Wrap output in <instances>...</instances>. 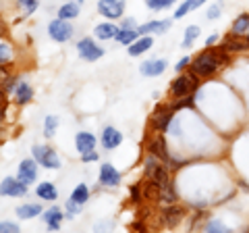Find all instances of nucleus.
<instances>
[{"instance_id":"1","label":"nucleus","mask_w":249,"mask_h":233,"mask_svg":"<svg viewBox=\"0 0 249 233\" xmlns=\"http://www.w3.org/2000/svg\"><path fill=\"white\" fill-rule=\"evenodd\" d=\"M231 63V54L227 52L220 46V48H214V46H210V48L201 50L197 57L191 58V65L189 69L197 77H212L214 73H218L224 65Z\"/></svg>"},{"instance_id":"2","label":"nucleus","mask_w":249,"mask_h":233,"mask_svg":"<svg viewBox=\"0 0 249 233\" xmlns=\"http://www.w3.org/2000/svg\"><path fill=\"white\" fill-rule=\"evenodd\" d=\"M143 175H145V181L154 183L160 190L170 179V169L164 160H160L154 154H147V158L143 160Z\"/></svg>"},{"instance_id":"3","label":"nucleus","mask_w":249,"mask_h":233,"mask_svg":"<svg viewBox=\"0 0 249 233\" xmlns=\"http://www.w3.org/2000/svg\"><path fill=\"white\" fill-rule=\"evenodd\" d=\"M199 88V77L189 71V73H178L173 81H170V96L173 98H183L189 94H196Z\"/></svg>"},{"instance_id":"4","label":"nucleus","mask_w":249,"mask_h":233,"mask_svg":"<svg viewBox=\"0 0 249 233\" xmlns=\"http://www.w3.org/2000/svg\"><path fill=\"white\" fill-rule=\"evenodd\" d=\"M175 115H177V111H175L173 104H160L150 116L152 131H162V134H164V131L168 129V125H170V121L175 119Z\"/></svg>"},{"instance_id":"5","label":"nucleus","mask_w":249,"mask_h":233,"mask_svg":"<svg viewBox=\"0 0 249 233\" xmlns=\"http://www.w3.org/2000/svg\"><path fill=\"white\" fill-rule=\"evenodd\" d=\"M31 152H34V158L40 162L42 167H46V169H58V167H60L58 154L54 152L50 146H40V144H36Z\"/></svg>"},{"instance_id":"6","label":"nucleus","mask_w":249,"mask_h":233,"mask_svg":"<svg viewBox=\"0 0 249 233\" xmlns=\"http://www.w3.org/2000/svg\"><path fill=\"white\" fill-rule=\"evenodd\" d=\"M127 0H98V13L106 19H121L124 15Z\"/></svg>"},{"instance_id":"7","label":"nucleus","mask_w":249,"mask_h":233,"mask_svg":"<svg viewBox=\"0 0 249 233\" xmlns=\"http://www.w3.org/2000/svg\"><path fill=\"white\" fill-rule=\"evenodd\" d=\"M48 34H50V38L54 42H67V40H71V36H73V25L67 19L58 17V19L50 21Z\"/></svg>"},{"instance_id":"8","label":"nucleus","mask_w":249,"mask_h":233,"mask_svg":"<svg viewBox=\"0 0 249 233\" xmlns=\"http://www.w3.org/2000/svg\"><path fill=\"white\" fill-rule=\"evenodd\" d=\"M147 152L154 154V156H158L160 160L168 162L170 160V152H168V146L164 142V136H162V131H154V136L150 137V142H147Z\"/></svg>"},{"instance_id":"9","label":"nucleus","mask_w":249,"mask_h":233,"mask_svg":"<svg viewBox=\"0 0 249 233\" xmlns=\"http://www.w3.org/2000/svg\"><path fill=\"white\" fill-rule=\"evenodd\" d=\"M77 50H79V57L83 60H98L104 57V48H100V46L91 40V38H83V40H79V44H77Z\"/></svg>"},{"instance_id":"10","label":"nucleus","mask_w":249,"mask_h":233,"mask_svg":"<svg viewBox=\"0 0 249 233\" xmlns=\"http://www.w3.org/2000/svg\"><path fill=\"white\" fill-rule=\"evenodd\" d=\"M220 46L229 54H237V52H247L249 50V40L245 36H232V34H227L220 40Z\"/></svg>"},{"instance_id":"11","label":"nucleus","mask_w":249,"mask_h":233,"mask_svg":"<svg viewBox=\"0 0 249 233\" xmlns=\"http://www.w3.org/2000/svg\"><path fill=\"white\" fill-rule=\"evenodd\" d=\"M27 194V183H23L19 177L13 179V177H6V179L0 183V196H25Z\"/></svg>"},{"instance_id":"12","label":"nucleus","mask_w":249,"mask_h":233,"mask_svg":"<svg viewBox=\"0 0 249 233\" xmlns=\"http://www.w3.org/2000/svg\"><path fill=\"white\" fill-rule=\"evenodd\" d=\"M183 219H185V208L178 206V204H168L164 211H162V223L170 229L177 227V225H181Z\"/></svg>"},{"instance_id":"13","label":"nucleus","mask_w":249,"mask_h":233,"mask_svg":"<svg viewBox=\"0 0 249 233\" xmlns=\"http://www.w3.org/2000/svg\"><path fill=\"white\" fill-rule=\"evenodd\" d=\"M170 25H173V21H170V19H154V21H147V23H143V25H139L137 32L143 34V36H147V34L162 36V34L168 32Z\"/></svg>"},{"instance_id":"14","label":"nucleus","mask_w":249,"mask_h":233,"mask_svg":"<svg viewBox=\"0 0 249 233\" xmlns=\"http://www.w3.org/2000/svg\"><path fill=\"white\" fill-rule=\"evenodd\" d=\"M166 67H168V63L164 58H150L139 67V73H142L143 77H158V75H162L166 71Z\"/></svg>"},{"instance_id":"15","label":"nucleus","mask_w":249,"mask_h":233,"mask_svg":"<svg viewBox=\"0 0 249 233\" xmlns=\"http://www.w3.org/2000/svg\"><path fill=\"white\" fill-rule=\"evenodd\" d=\"M19 179L23 181V183H34L36 181V177H37V160L36 158H25L19 165Z\"/></svg>"},{"instance_id":"16","label":"nucleus","mask_w":249,"mask_h":233,"mask_svg":"<svg viewBox=\"0 0 249 233\" xmlns=\"http://www.w3.org/2000/svg\"><path fill=\"white\" fill-rule=\"evenodd\" d=\"M100 183L102 185H110V188H116V185L121 183V173L116 171L110 162H106V165L100 167Z\"/></svg>"},{"instance_id":"17","label":"nucleus","mask_w":249,"mask_h":233,"mask_svg":"<svg viewBox=\"0 0 249 233\" xmlns=\"http://www.w3.org/2000/svg\"><path fill=\"white\" fill-rule=\"evenodd\" d=\"M158 200H160L164 206L177 204V202H178V192H177V185H175L173 179H168V181L158 190Z\"/></svg>"},{"instance_id":"18","label":"nucleus","mask_w":249,"mask_h":233,"mask_svg":"<svg viewBox=\"0 0 249 233\" xmlns=\"http://www.w3.org/2000/svg\"><path fill=\"white\" fill-rule=\"evenodd\" d=\"M123 144V134L116 127H104L102 131V146L106 150H114Z\"/></svg>"},{"instance_id":"19","label":"nucleus","mask_w":249,"mask_h":233,"mask_svg":"<svg viewBox=\"0 0 249 233\" xmlns=\"http://www.w3.org/2000/svg\"><path fill=\"white\" fill-rule=\"evenodd\" d=\"M75 146L79 154H85V152H91L96 148V136L89 134V131H79V134L75 136Z\"/></svg>"},{"instance_id":"20","label":"nucleus","mask_w":249,"mask_h":233,"mask_svg":"<svg viewBox=\"0 0 249 233\" xmlns=\"http://www.w3.org/2000/svg\"><path fill=\"white\" fill-rule=\"evenodd\" d=\"M62 211L58 206H52V208H48V211H44L42 213V221L48 225V229L50 231H56V229H60V223H62Z\"/></svg>"},{"instance_id":"21","label":"nucleus","mask_w":249,"mask_h":233,"mask_svg":"<svg viewBox=\"0 0 249 233\" xmlns=\"http://www.w3.org/2000/svg\"><path fill=\"white\" fill-rule=\"evenodd\" d=\"M152 46H154L152 36H142V38H137V40L129 46V54H131V57H142V54L150 50Z\"/></svg>"},{"instance_id":"22","label":"nucleus","mask_w":249,"mask_h":233,"mask_svg":"<svg viewBox=\"0 0 249 233\" xmlns=\"http://www.w3.org/2000/svg\"><path fill=\"white\" fill-rule=\"evenodd\" d=\"M206 2H208V0H183V2L177 6V11H175V19H183L185 15L197 11L199 6H204Z\"/></svg>"},{"instance_id":"23","label":"nucleus","mask_w":249,"mask_h":233,"mask_svg":"<svg viewBox=\"0 0 249 233\" xmlns=\"http://www.w3.org/2000/svg\"><path fill=\"white\" fill-rule=\"evenodd\" d=\"M116 34H119V27L108 21L100 23V25H96V29H93V36H96L98 40H114Z\"/></svg>"},{"instance_id":"24","label":"nucleus","mask_w":249,"mask_h":233,"mask_svg":"<svg viewBox=\"0 0 249 233\" xmlns=\"http://www.w3.org/2000/svg\"><path fill=\"white\" fill-rule=\"evenodd\" d=\"M249 32V13H241L239 17H235V21L231 23V32L232 36H247Z\"/></svg>"},{"instance_id":"25","label":"nucleus","mask_w":249,"mask_h":233,"mask_svg":"<svg viewBox=\"0 0 249 233\" xmlns=\"http://www.w3.org/2000/svg\"><path fill=\"white\" fill-rule=\"evenodd\" d=\"M81 4H83V0H73V2H67V4H62L60 9H58V17L60 19H75L77 15H79L81 11Z\"/></svg>"},{"instance_id":"26","label":"nucleus","mask_w":249,"mask_h":233,"mask_svg":"<svg viewBox=\"0 0 249 233\" xmlns=\"http://www.w3.org/2000/svg\"><path fill=\"white\" fill-rule=\"evenodd\" d=\"M31 98H34V90H31V85L25 83V81L17 83V88H15V100H17L19 104H27Z\"/></svg>"},{"instance_id":"27","label":"nucleus","mask_w":249,"mask_h":233,"mask_svg":"<svg viewBox=\"0 0 249 233\" xmlns=\"http://www.w3.org/2000/svg\"><path fill=\"white\" fill-rule=\"evenodd\" d=\"M36 194H37V198H42V200H50V202L58 198V190L54 188V183H50V181H42L40 185H37Z\"/></svg>"},{"instance_id":"28","label":"nucleus","mask_w":249,"mask_h":233,"mask_svg":"<svg viewBox=\"0 0 249 233\" xmlns=\"http://www.w3.org/2000/svg\"><path fill=\"white\" fill-rule=\"evenodd\" d=\"M139 38V32L133 27V29H127V27H123V29H119V34H116V38L114 40L116 42H121V44H124V46H131L135 40Z\"/></svg>"},{"instance_id":"29","label":"nucleus","mask_w":249,"mask_h":233,"mask_svg":"<svg viewBox=\"0 0 249 233\" xmlns=\"http://www.w3.org/2000/svg\"><path fill=\"white\" fill-rule=\"evenodd\" d=\"M199 34H201V29H199V25H189L185 29V36H183V42H181V46L183 48H191L193 46V42L199 38Z\"/></svg>"},{"instance_id":"30","label":"nucleus","mask_w":249,"mask_h":233,"mask_svg":"<svg viewBox=\"0 0 249 233\" xmlns=\"http://www.w3.org/2000/svg\"><path fill=\"white\" fill-rule=\"evenodd\" d=\"M40 213H42L40 204H23L17 208V216H21V219H34V216H37Z\"/></svg>"},{"instance_id":"31","label":"nucleus","mask_w":249,"mask_h":233,"mask_svg":"<svg viewBox=\"0 0 249 233\" xmlns=\"http://www.w3.org/2000/svg\"><path fill=\"white\" fill-rule=\"evenodd\" d=\"M71 200L73 202H77V204H85V202L89 200V190H88V185L85 183H81V185H77V188L73 190V194H71Z\"/></svg>"},{"instance_id":"32","label":"nucleus","mask_w":249,"mask_h":233,"mask_svg":"<svg viewBox=\"0 0 249 233\" xmlns=\"http://www.w3.org/2000/svg\"><path fill=\"white\" fill-rule=\"evenodd\" d=\"M178 0H145V6L150 11H166L170 6H175Z\"/></svg>"},{"instance_id":"33","label":"nucleus","mask_w":249,"mask_h":233,"mask_svg":"<svg viewBox=\"0 0 249 233\" xmlns=\"http://www.w3.org/2000/svg\"><path fill=\"white\" fill-rule=\"evenodd\" d=\"M204 229H206L208 233H227V231H231L227 225H224L222 221H218V219H210V221L204 225Z\"/></svg>"},{"instance_id":"34","label":"nucleus","mask_w":249,"mask_h":233,"mask_svg":"<svg viewBox=\"0 0 249 233\" xmlns=\"http://www.w3.org/2000/svg\"><path fill=\"white\" fill-rule=\"evenodd\" d=\"M56 127H58V116H54V115L46 116V121H44V136L52 137L54 131H56Z\"/></svg>"},{"instance_id":"35","label":"nucleus","mask_w":249,"mask_h":233,"mask_svg":"<svg viewBox=\"0 0 249 233\" xmlns=\"http://www.w3.org/2000/svg\"><path fill=\"white\" fill-rule=\"evenodd\" d=\"M173 106H175V111H181V108H193V106H196V96L189 94V96L177 98L173 102Z\"/></svg>"},{"instance_id":"36","label":"nucleus","mask_w":249,"mask_h":233,"mask_svg":"<svg viewBox=\"0 0 249 233\" xmlns=\"http://www.w3.org/2000/svg\"><path fill=\"white\" fill-rule=\"evenodd\" d=\"M222 2H214V4H210L208 6V11H206V19H210V21H214V19H218L220 17V13H222Z\"/></svg>"},{"instance_id":"37","label":"nucleus","mask_w":249,"mask_h":233,"mask_svg":"<svg viewBox=\"0 0 249 233\" xmlns=\"http://www.w3.org/2000/svg\"><path fill=\"white\" fill-rule=\"evenodd\" d=\"M17 4H19V9L25 13V17L37 9V0H17Z\"/></svg>"},{"instance_id":"38","label":"nucleus","mask_w":249,"mask_h":233,"mask_svg":"<svg viewBox=\"0 0 249 233\" xmlns=\"http://www.w3.org/2000/svg\"><path fill=\"white\" fill-rule=\"evenodd\" d=\"M11 58H13V48H11L9 44L0 42V65H6Z\"/></svg>"},{"instance_id":"39","label":"nucleus","mask_w":249,"mask_h":233,"mask_svg":"<svg viewBox=\"0 0 249 233\" xmlns=\"http://www.w3.org/2000/svg\"><path fill=\"white\" fill-rule=\"evenodd\" d=\"M166 134H170V136H181L183 131H181V119H178V116L175 115V119L170 121V125H168V129H166Z\"/></svg>"},{"instance_id":"40","label":"nucleus","mask_w":249,"mask_h":233,"mask_svg":"<svg viewBox=\"0 0 249 233\" xmlns=\"http://www.w3.org/2000/svg\"><path fill=\"white\" fill-rule=\"evenodd\" d=\"M143 198V192H142V183H135V185H131V200L135 202V204H139Z\"/></svg>"},{"instance_id":"41","label":"nucleus","mask_w":249,"mask_h":233,"mask_svg":"<svg viewBox=\"0 0 249 233\" xmlns=\"http://www.w3.org/2000/svg\"><path fill=\"white\" fill-rule=\"evenodd\" d=\"M77 213H81V204H77V202H73L71 198H69V202H67V214H69V219H73Z\"/></svg>"},{"instance_id":"42","label":"nucleus","mask_w":249,"mask_h":233,"mask_svg":"<svg viewBox=\"0 0 249 233\" xmlns=\"http://www.w3.org/2000/svg\"><path fill=\"white\" fill-rule=\"evenodd\" d=\"M0 233H19V225L4 221V223H0Z\"/></svg>"},{"instance_id":"43","label":"nucleus","mask_w":249,"mask_h":233,"mask_svg":"<svg viewBox=\"0 0 249 233\" xmlns=\"http://www.w3.org/2000/svg\"><path fill=\"white\" fill-rule=\"evenodd\" d=\"M189 65H191V57H183V58H181V60H178V63L175 65V69H177L178 73H183V71H185V69L189 67Z\"/></svg>"},{"instance_id":"44","label":"nucleus","mask_w":249,"mask_h":233,"mask_svg":"<svg viewBox=\"0 0 249 233\" xmlns=\"http://www.w3.org/2000/svg\"><path fill=\"white\" fill-rule=\"evenodd\" d=\"M81 160L83 162H93V160H98V152H85V154H81Z\"/></svg>"},{"instance_id":"45","label":"nucleus","mask_w":249,"mask_h":233,"mask_svg":"<svg viewBox=\"0 0 249 233\" xmlns=\"http://www.w3.org/2000/svg\"><path fill=\"white\" fill-rule=\"evenodd\" d=\"M218 42H220V34H212V36H210L208 40H206V48H210V46H216Z\"/></svg>"},{"instance_id":"46","label":"nucleus","mask_w":249,"mask_h":233,"mask_svg":"<svg viewBox=\"0 0 249 233\" xmlns=\"http://www.w3.org/2000/svg\"><path fill=\"white\" fill-rule=\"evenodd\" d=\"M9 81V67H0V85Z\"/></svg>"},{"instance_id":"47","label":"nucleus","mask_w":249,"mask_h":233,"mask_svg":"<svg viewBox=\"0 0 249 233\" xmlns=\"http://www.w3.org/2000/svg\"><path fill=\"white\" fill-rule=\"evenodd\" d=\"M123 27H127V29H133V27H135V21H133V19H124Z\"/></svg>"},{"instance_id":"48","label":"nucleus","mask_w":249,"mask_h":233,"mask_svg":"<svg viewBox=\"0 0 249 233\" xmlns=\"http://www.w3.org/2000/svg\"><path fill=\"white\" fill-rule=\"evenodd\" d=\"M4 34H6V23L0 19V36H4Z\"/></svg>"},{"instance_id":"49","label":"nucleus","mask_w":249,"mask_h":233,"mask_svg":"<svg viewBox=\"0 0 249 233\" xmlns=\"http://www.w3.org/2000/svg\"><path fill=\"white\" fill-rule=\"evenodd\" d=\"M2 119H4V106H0V123H2Z\"/></svg>"},{"instance_id":"50","label":"nucleus","mask_w":249,"mask_h":233,"mask_svg":"<svg viewBox=\"0 0 249 233\" xmlns=\"http://www.w3.org/2000/svg\"><path fill=\"white\" fill-rule=\"evenodd\" d=\"M133 229H137V231L142 229V231H143V225H142V223H135V225H133Z\"/></svg>"},{"instance_id":"51","label":"nucleus","mask_w":249,"mask_h":233,"mask_svg":"<svg viewBox=\"0 0 249 233\" xmlns=\"http://www.w3.org/2000/svg\"><path fill=\"white\" fill-rule=\"evenodd\" d=\"M2 98H4V92H0V106L4 104V100H2Z\"/></svg>"},{"instance_id":"52","label":"nucleus","mask_w":249,"mask_h":233,"mask_svg":"<svg viewBox=\"0 0 249 233\" xmlns=\"http://www.w3.org/2000/svg\"><path fill=\"white\" fill-rule=\"evenodd\" d=\"M245 38H247V40H249V32H247V36H245Z\"/></svg>"}]
</instances>
